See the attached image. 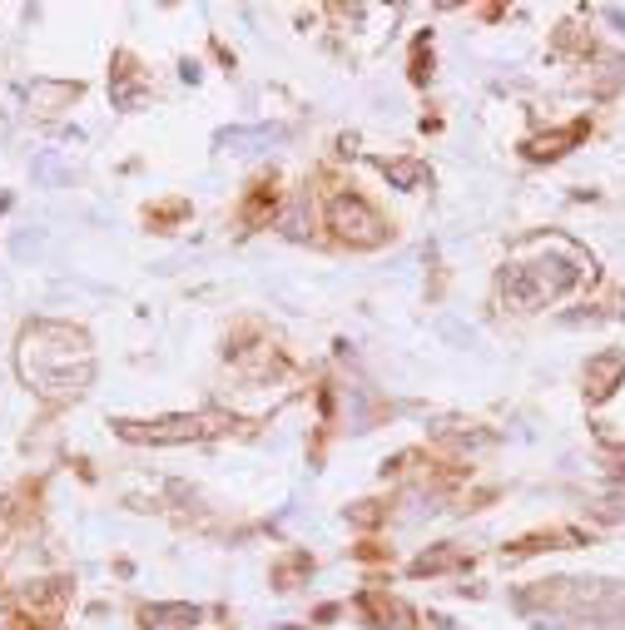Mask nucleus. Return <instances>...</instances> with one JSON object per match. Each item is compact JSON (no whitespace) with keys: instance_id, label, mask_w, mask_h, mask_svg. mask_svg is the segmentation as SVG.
I'll list each match as a JSON object with an SVG mask.
<instances>
[{"instance_id":"f257e3e1","label":"nucleus","mask_w":625,"mask_h":630,"mask_svg":"<svg viewBox=\"0 0 625 630\" xmlns=\"http://www.w3.org/2000/svg\"><path fill=\"white\" fill-rule=\"evenodd\" d=\"M328 219H333V229H338L343 239H358V244H377V239H382V224H377V214L363 204V199H353V194L333 199Z\"/></svg>"},{"instance_id":"f03ea898","label":"nucleus","mask_w":625,"mask_h":630,"mask_svg":"<svg viewBox=\"0 0 625 630\" xmlns=\"http://www.w3.org/2000/svg\"><path fill=\"white\" fill-rule=\"evenodd\" d=\"M199 432H204L199 422H189V417H169V422H154L144 437H149V442H184V437H199Z\"/></svg>"},{"instance_id":"7ed1b4c3","label":"nucleus","mask_w":625,"mask_h":630,"mask_svg":"<svg viewBox=\"0 0 625 630\" xmlns=\"http://www.w3.org/2000/svg\"><path fill=\"white\" fill-rule=\"evenodd\" d=\"M199 611L194 606H149L144 611V626H159V621H194Z\"/></svg>"}]
</instances>
